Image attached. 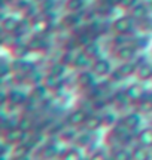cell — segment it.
I'll return each instance as SVG.
<instances>
[{"label":"cell","instance_id":"6da1fadb","mask_svg":"<svg viewBox=\"0 0 152 160\" xmlns=\"http://www.w3.org/2000/svg\"><path fill=\"white\" fill-rule=\"evenodd\" d=\"M136 19L130 13L119 15L111 22V31L115 36H130L136 30Z\"/></svg>","mask_w":152,"mask_h":160},{"label":"cell","instance_id":"7a4b0ae2","mask_svg":"<svg viewBox=\"0 0 152 160\" xmlns=\"http://www.w3.org/2000/svg\"><path fill=\"white\" fill-rule=\"evenodd\" d=\"M3 139H5V142L8 145L14 147V145L21 144L29 139V131H25L24 128H21V126H18V125H12L5 129Z\"/></svg>","mask_w":152,"mask_h":160},{"label":"cell","instance_id":"3957f363","mask_svg":"<svg viewBox=\"0 0 152 160\" xmlns=\"http://www.w3.org/2000/svg\"><path fill=\"white\" fill-rule=\"evenodd\" d=\"M113 57L118 62H127V61H136L139 57V49L133 45V42L125 43L121 46H115Z\"/></svg>","mask_w":152,"mask_h":160},{"label":"cell","instance_id":"277c9868","mask_svg":"<svg viewBox=\"0 0 152 160\" xmlns=\"http://www.w3.org/2000/svg\"><path fill=\"white\" fill-rule=\"evenodd\" d=\"M90 70L93 71L94 76H95L97 79H107L115 68L112 67L111 59H107V58L100 55V57H97L95 59H93V64H91Z\"/></svg>","mask_w":152,"mask_h":160},{"label":"cell","instance_id":"5b68a950","mask_svg":"<svg viewBox=\"0 0 152 160\" xmlns=\"http://www.w3.org/2000/svg\"><path fill=\"white\" fill-rule=\"evenodd\" d=\"M124 91H125V95H127L130 102L137 105L145 98L148 89H146V86H145V83H142V82L137 80V82H133V83L127 85V88H124Z\"/></svg>","mask_w":152,"mask_h":160},{"label":"cell","instance_id":"8992f818","mask_svg":"<svg viewBox=\"0 0 152 160\" xmlns=\"http://www.w3.org/2000/svg\"><path fill=\"white\" fill-rule=\"evenodd\" d=\"M23 21L24 19L18 18L17 15L8 13V15H3L2 21H0V27L5 31V34H18V31L23 25Z\"/></svg>","mask_w":152,"mask_h":160},{"label":"cell","instance_id":"52a82bcc","mask_svg":"<svg viewBox=\"0 0 152 160\" xmlns=\"http://www.w3.org/2000/svg\"><path fill=\"white\" fill-rule=\"evenodd\" d=\"M119 122L122 123L130 132H137L142 128V113L140 111H128L119 119Z\"/></svg>","mask_w":152,"mask_h":160},{"label":"cell","instance_id":"ba28073f","mask_svg":"<svg viewBox=\"0 0 152 160\" xmlns=\"http://www.w3.org/2000/svg\"><path fill=\"white\" fill-rule=\"evenodd\" d=\"M88 114H90V111L85 108H82V107H78V108L72 110L70 113L67 114L66 117V123L67 126H72V128H82L84 123H85V120H87Z\"/></svg>","mask_w":152,"mask_h":160},{"label":"cell","instance_id":"9c48e42d","mask_svg":"<svg viewBox=\"0 0 152 160\" xmlns=\"http://www.w3.org/2000/svg\"><path fill=\"white\" fill-rule=\"evenodd\" d=\"M101 128H105L103 114H101V113H97V111H90V114H88L85 123L82 126V129L91 132V133H95V132H99Z\"/></svg>","mask_w":152,"mask_h":160},{"label":"cell","instance_id":"30bf717a","mask_svg":"<svg viewBox=\"0 0 152 160\" xmlns=\"http://www.w3.org/2000/svg\"><path fill=\"white\" fill-rule=\"evenodd\" d=\"M95 79L97 77L94 76V73L90 68L81 70V71H78V76H76V83L81 89L87 91V89H93L95 86Z\"/></svg>","mask_w":152,"mask_h":160},{"label":"cell","instance_id":"8fae6325","mask_svg":"<svg viewBox=\"0 0 152 160\" xmlns=\"http://www.w3.org/2000/svg\"><path fill=\"white\" fill-rule=\"evenodd\" d=\"M151 5H148V3H143V2H139V3H136L131 9L128 11V13L131 17L136 19V22L139 24L142 21H145L148 18L151 17Z\"/></svg>","mask_w":152,"mask_h":160},{"label":"cell","instance_id":"7c38bea8","mask_svg":"<svg viewBox=\"0 0 152 160\" xmlns=\"http://www.w3.org/2000/svg\"><path fill=\"white\" fill-rule=\"evenodd\" d=\"M42 85L46 88L48 92L57 93V92H60L64 88V77H58V76L46 73V74L43 76V79H42Z\"/></svg>","mask_w":152,"mask_h":160},{"label":"cell","instance_id":"4fadbf2b","mask_svg":"<svg viewBox=\"0 0 152 160\" xmlns=\"http://www.w3.org/2000/svg\"><path fill=\"white\" fill-rule=\"evenodd\" d=\"M136 79L142 83H148L152 80V62L149 61H140L137 64V71H136Z\"/></svg>","mask_w":152,"mask_h":160},{"label":"cell","instance_id":"5bb4252c","mask_svg":"<svg viewBox=\"0 0 152 160\" xmlns=\"http://www.w3.org/2000/svg\"><path fill=\"white\" fill-rule=\"evenodd\" d=\"M91 64H93V58H90L87 53L84 52V49H81V51H78L75 53L73 62H72V68L81 71V70L90 68V67H91Z\"/></svg>","mask_w":152,"mask_h":160},{"label":"cell","instance_id":"9a60e30c","mask_svg":"<svg viewBox=\"0 0 152 160\" xmlns=\"http://www.w3.org/2000/svg\"><path fill=\"white\" fill-rule=\"evenodd\" d=\"M136 141L143 147L152 148V126H143L136 133Z\"/></svg>","mask_w":152,"mask_h":160},{"label":"cell","instance_id":"2e32d148","mask_svg":"<svg viewBox=\"0 0 152 160\" xmlns=\"http://www.w3.org/2000/svg\"><path fill=\"white\" fill-rule=\"evenodd\" d=\"M118 73L122 76L124 79H128V77H134L136 71H137V62L136 61H127V62H119L118 64Z\"/></svg>","mask_w":152,"mask_h":160},{"label":"cell","instance_id":"e0dca14e","mask_svg":"<svg viewBox=\"0 0 152 160\" xmlns=\"http://www.w3.org/2000/svg\"><path fill=\"white\" fill-rule=\"evenodd\" d=\"M111 160H133L131 148H128L127 145H117L112 150Z\"/></svg>","mask_w":152,"mask_h":160},{"label":"cell","instance_id":"ac0fdd59","mask_svg":"<svg viewBox=\"0 0 152 160\" xmlns=\"http://www.w3.org/2000/svg\"><path fill=\"white\" fill-rule=\"evenodd\" d=\"M133 160H152V151L148 147H143L140 144H136L131 148Z\"/></svg>","mask_w":152,"mask_h":160},{"label":"cell","instance_id":"d6986e66","mask_svg":"<svg viewBox=\"0 0 152 160\" xmlns=\"http://www.w3.org/2000/svg\"><path fill=\"white\" fill-rule=\"evenodd\" d=\"M79 15L81 13H69V12H66V15L61 18L63 27L69 30H75L78 25H81V17Z\"/></svg>","mask_w":152,"mask_h":160},{"label":"cell","instance_id":"ffe728a7","mask_svg":"<svg viewBox=\"0 0 152 160\" xmlns=\"http://www.w3.org/2000/svg\"><path fill=\"white\" fill-rule=\"evenodd\" d=\"M87 6V0H64V9L69 13H81Z\"/></svg>","mask_w":152,"mask_h":160},{"label":"cell","instance_id":"44dd1931","mask_svg":"<svg viewBox=\"0 0 152 160\" xmlns=\"http://www.w3.org/2000/svg\"><path fill=\"white\" fill-rule=\"evenodd\" d=\"M60 160H84V154H82V148L79 147H69L63 151V154L60 156Z\"/></svg>","mask_w":152,"mask_h":160},{"label":"cell","instance_id":"7402d4cb","mask_svg":"<svg viewBox=\"0 0 152 160\" xmlns=\"http://www.w3.org/2000/svg\"><path fill=\"white\" fill-rule=\"evenodd\" d=\"M93 135L94 133H91V132L88 131H84V132H78V137H76L75 139V145L76 147H79V148H87L90 144L93 142Z\"/></svg>","mask_w":152,"mask_h":160},{"label":"cell","instance_id":"603a6c76","mask_svg":"<svg viewBox=\"0 0 152 160\" xmlns=\"http://www.w3.org/2000/svg\"><path fill=\"white\" fill-rule=\"evenodd\" d=\"M67 65L63 64L61 61H57V62H52L48 65V71L49 74H54V76H58V77H64L66 73H67Z\"/></svg>","mask_w":152,"mask_h":160},{"label":"cell","instance_id":"cb8c5ba5","mask_svg":"<svg viewBox=\"0 0 152 160\" xmlns=\"http://www.w3.org/2000/svg\"><path fill=\"white\" fill-rule=\"evenodd\" d=\"M82 49H84V52L87 53L88 57L93 58V59H95L97 57H100V45L95 42V40H91V42L87 43Z\"/></svg>","mask_w":152,"mask_h":160},{"label":"cell","instance_id":"d4e9b609","mask_svg":"<svg viewBox=\"0 0 152 160\" xmlns=\"http://www.w3.org/2000/svg\"><path fill=\"white\" fill-rule=\"evenodd\" d=\"M30 153H31V145L29 144V141H24V142L12 147V157L14 156H27Z\"/></svg>","mask_w":152,"mask_h":160},{"label":"cell","instance_id":"484cf974","mask_svg":"<svg viewBox=\"0 0 152 160\" xmlns=\"http://www.w3.org/2000/svg\"><path fill=\"white\" fill-rule=\"evenodd\" d=\"M103 122H105V128H113V126L118 125V122H119V119H118V116L113 113V111H107V110H105L103 113Z\"/></svg>","mask_w":152,"mask_h":160},{"label":"cell","instance_id":"4316f807","mask_svg":"<svg viewBox=\"0 0 152 160\" xmlns=\"http://www.w3.org/2000/svg\"><path fill=\"white\" fill-rule=\"evenodd\" d=\"M42 156H43L45 159H48V160L57 157V156H58V147H57L55 144H52V142H48L46 145L42 148Z\"/></svg>","mask_w":152,"mask_h":160},{"label":"cell","instance_id":"83f0119b","mask_svg":"<svg viewBox=\"0 0 152 160\" xmlns=\"http://www.w3.org/2000/svg\"><path fill=\"white\" fill-rule=\"evenodd\" d=\"M87 160H111V156H107V153L103 150H95L94 153L90 154Z\"/></svg>","mask_w":152,"mask_h":160},{"label":"cell","instance_id":"f1b7e54d","mask_svg":"<svg viewBox=\"0 0 152 160\" xmlns=\"http://www.w3.org/2000/svg\"><path fill=\"white\" fill-rule=\"evenodd\" d=\"M18 126H21V128H24L25 131H30V128H33V120L30 119L29 116H24V117H21V119L18 120Z\"/></svg>","mask_w":152,"mask_h":160},{"label":"cell","instance_id":"f546056e","mask_svg":"<svg viewBox=\"0 0 152 160\" xmlns=\"http://www.w3.org/2000/svg\"><path fill=\"white\" fill-rule=\"evenodd\" d=\"M11 160H31V159H30V154H27V156H14V157H11Z\"/></svg>","mask_w":152,"mask_h":160},{"label":"cell","instance_id":"4dcf8cb0","mask_svg":"<svg viewBox=\"0 0 152 160\" xmlns=\"http://www.w3.org/2000/svg\"><path fill=\"white\" fill-rule=\"evenodd\" d=\"M149 5H151V9H152V0H151V3H149Z\"/></svg>","mask_w":152,"mask_h":160}]
</instances>
